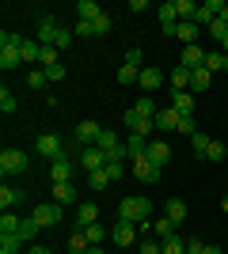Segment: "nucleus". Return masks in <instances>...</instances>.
Wrapping results in <instances>:
<instances>
[{"label": "nucleus", "mask_w": 228, "mask_h": 254, "mask_svg": "<svg viewBox=\"0 0 228 254\" xmlns=\"http://www.w3.org/2000/svg\"><path fill=\"white\" fill-rule=\"evenodd\" d=\"M149 216H152V201H149V197H122V201H118V220L145 224Z\"/></svg>", "instance_id": "obj_1"}, {"label": "nucleus", "mask_w": 228, "mask_h": 254, "mask_svg": "<svg viewBox=\"0 0 228 254\" xmlns=\"http://www.w3.org/2000/svg\"><path fill=\"white\" fill-rule=\"evenodd\" d=\"M31 220L38 224V228H57V224H61V205H57V201H50V205L38 201L31 209Z\"/></svg>", "instance_id": "obj_2"}, {"label": "nucleus", "mask_w": 228, "mask_h": 254, "mask_svg": "<svg viewBox=\"0 0 228 254\" xmlns=\"http://www.w3.org/2000/svg\"><path fill=\"white\" fill-rule=\"evenodd\" d=\"M27 171V152L19 148H4L0 152V175L8 179V175H23Z\"/></svg>", "instance_id": "obj_3"}, {"label": "nucleus", "mask_w": 228, "mask_h": 254, "mask_svg": "<svg viewBox=\"0 0 228 254\" xmlns=\"http://www.w3.org/2000/svg\"><path fill=\"white\" fill-rule=\"evenodd\" d=\"M130 171H133V179H137V182H145V186H156L163 167H156L149 156H141V159H133V167H130Z\"/></svg>", "instance_id": "obj_4"}, {"label": "nucleus", "mask_w": 228, "mask_h": 254, "mask_svg": "<svg viewBox=\"0 0 228 254\" xmlns=\"http://www.w3.org/2000/svg\"><path fill=\"white\" fill-rule=\"evenodd\" d=\"M76 163H80V167H84L87 175H91V171H103V167L110 163V159H107V152H103V148H95V144H91V148H80Z\"/></svg>", "instance_id": "obj_5"}, {"label": "nucleus", "mask_w": 228, "mask_h": 254, "mask_svg": "<svg viewBox=\"0 0 228 254\" xmlns=\"http://www.w3.org/2000/svg\"><path fill=\"white\" fill-rule=\"evenodd\" d=\"M221 11H225L221 0H206V4H198V11H194V19H190V23H198V27H213V23L221 19Z\"/></svg>", "instance_id": "obj_6"}, {"label": "nucleus", "mask_w": 228, "mask_h": 254, "mask_svg": "<svg viewBox=\"0 0 228 254\" xmlns=\"http://www.w3.org/2000/svg\"><path fill=\"white\" fill-rule=\"evenodd\" d=\"M122 122H126V129H130L133 137H149L152 129H156V122H152V118H141L137 110H133V106L126 110V114H122Z\"/></svg>", "instance_id": "obj_7"}, {"label": "nucleus", "mask_w": 228, "mask_h": 254, "mask_svg": "<svg viewBox=\"0 0 228 254\" xmlns=\"http://www.w3.org/2000/svg\"><path fill=\"white\" fill-rule=\"evenodd\" d=\"M99 133H103V126H99V122H80V126L73 129V140L80 144V148H91V144L99 140Z\"/></svg>", "instance_id": "obj_8"}, {"label": "nucleus", "mask_w": 228, "mask_h": 254, "mask_svg": "<svg viewBox=\"0 0 228 254\" xmlns=\"http://www.w3.org/2000/svg\"><path fill=\"white\" fill-rule=\"evenodd\" d=\"M73 167H80V163H73L69 152H61L57 159H50V179L54 182H73Z\"/></svg>", "instance_id": "obj_9"}, {"label": "nucleus", "mask_w": 228, "mask_h": 254, "mask_svg": "<svg viewBox=\"0 0 228 254\" xmlns=\"http://www.w3.org/2000/svg\"><path fill=\"white\" fill-rule=\"evenodd\" d=\"M34 148H38V156H46V159H57L61 152H65V140L57 137V133H42Z\"/></svg>", "instance_id": "obj_10"}, {"label": "nucleus", "mask_w": 228, "mask_h": 254, "mask_svg": "<svg viewBox=\"0 0 228 254\" xmlns=\"http://www.w3.org/2000/svg\"><path fill=\"white\" fill-rule=\"evenodd\" d=\"M110 239H114L118 247H133L137 243V228H133L130 220H118L114 228H110Z\"/></svg>", "instance_id": "obj_11"}, {"label": "nucleus", "mask_w": 228, "mask_h": 254, "mask_svg": "<svg viewBox=\"0 0 228 254\" xmlns=\"http://www.w3.org/2000/svg\"><path fill=\"white\" fill-rule=\"evenodd\" d=\"M179 64H183V68H190V72H194V68H202V64H206V50H202V46H183Z\"/></svg>", "instance_id": "obj_12"}, {"label": "nucleus", "mask_w": 228, "mask_h": 254, "mask_svg": "<svg viewBox=\"0 0 228 254\" xmlns=\"http://www.w3.org/2000/svg\"><path fill=\"white\" fill-rule=\"evenodd\" d=\"M160 84H163V72H160V68H141V76H137V87H141L145 95H152Z\"/></svg>", "instance_id": "obj_13"}, {"label": "nucleus", "mask_w": 228, "mask_h": 254, "mask_svg": "<svg viewBox=\"0 0 228 254\" xmlns=\"http://www.w3.org/2000/svg\"><path fill=\"white\" fill-rule=\"evenodd\" d=\"M156 122V129H179V122H183V114L175 110V106H160V114L152 118Z\"/></svg>", "instance_id": "obj_14"}, {"label": "nucleus", "mask_w": 228, "mask_h": 254, "mask_svg": "<svg viewBox=\"0 0 228 254\" xmlns=\"http://www.w3.org/2000/svg\"><path fill=\"white\" fill-rule=\"evenodd\" d=\"M95 220H99V205H91V201L76 205V228H91Z\"/></svg>", "instance_id": "obj_15"}, {"label": "nucleus", "mask_w": 228, "mask_h": 254, "mask_svg": "<svg viewBox=\"0 0 228 254\" xmlns=\"http://www.w3.org/2000/svg\"><path fill=\"white\" fill-rule=\"evenodd\" d=\"M57 31H61V27H57L54 15H42V19H38V42H42V46H54Z\"/></svg>", "instance_id": "obj_16"}, {"label": "nucleus", "mask_w": 228, "mask_h": 254, "mask_svg": "<svg viewBox=\"0 0 228 254\" xmlns=\"http://www.w3.org/2000/svg\"><path fill=\"white\" fill-rule=\"evenodd\" d=\"M171 106L183 118H194V91H171Z\"/></svg>", "instance_id": "obj_17"}, {"label": "nucleus", "mask_w": 228, "mask_h": 254, "mask_svg": "<svg viewBox=\"0 0 228 254\" xmlns=\"http://www.w3.org/2000/svg\"><path fill=\"white\" fill-rule=\"evenodd\" d=\"M19 64H23V53H19V46H0V68H4V72L19 68Z\"/></svg>", "instance_id": "obj_18"}, {"label": "nucleus", "mask_w": 228, "mask_h": 254, "mask_svg": "<svg viewBox=\"0 0 228 254\" xmlns=\"http://www.w3.org/2000/svg\"><path fill=\"white\" fill-rule=\"evenodd\" d=\"M73 11H76V19H84V23H95L99 15H103V8H99L95 0H76Z\"/></svg>", "instance_id": "obj_19"}, {"label": "nucleus", "mask_w": 228, "mask_h": 254, "mask_svg": "<svg viewBox=\"0 0 228 254\" xmlns=\"http://www.w3.org/2000/svg\"><path fill=\"white\" fill-rule=\"evenodd\" d=\"M167 84H171V91H190V68L175 64L171 72H167Z\"/></svg>", "instance_id": "obj_20"}, {"label": "nucleus", "mask_w": 228, "mask_h": 254, "mask_svg": "<svg viewBox=\"0 0 228 254\" xmlns=\"http://www.w3.org/2000/svg\"><path fill=\"white\" fill-rule=\"evenodd\" d=\"M209 84H213V72H209L206 64L190 72V91H194V95H202V91H209Z\"/></svg>", "instance_id": "obj_21"}, {"label": "nucleus", "mask_w": 228, "mask_h": 254, "mask_svg": "<svg viewBox=\"0 0 228 254\" xmlns=\"http://www.w3.org/2000/svg\"><path fill=\"white\" fill-rule=\"evenodd\" d=\"M54 201L65 209V205H76V186L73 182H54Z\"/></svg>", "instance_id": "obj_22"}, {"label": "nucleus", "mask_w": 228, "mask_h": 254, "mask_svg": "<svg viewBox=\"0 0 228 254\" xmlns=\"http://www.w3.org/2000/svg\"><path fill=\"white\" fill-rule=\"evenodd\" d=\"M145 156H149L152 163H156V167H163V163L171 159V148H167L163 140H152V144H149V152H145Z\"/></svg>", "instance_id": "obj_23"}, {"label": "nucleus", "mask_w": 228, "mask_h": 254, "mask_svg": "<svg viewBox=\"0 0 228 254\" xmlns=\"http://www.w3.org/2000/svg\"><path fill=\"white\" fill-rule=\"evenodd\" d=\"M198 34H202L198 23H179V27H175V38H183L186 46H198Z\"/></svg>", "instance_id": "obj_24"}, {"label": "nucleus", "mask_w": 228, "mask_h": 254, "mask_svg": "<svg viewBox=\"0 0 228 254\" xmlns=\"http://www.w3.org/2000/svg\"><path fill=\"white\" fill-rule=\"evenodd\" d=\"M23 224H27V220H19L15 212H4V216H0V235H19Z\"/></svg>", "instance_id": "obj_25"}, {"label": "nucleus", "mask_w": 228, "mask_h": 254, "mask_svg": "<svg viewBox=\"0 0 228 254\" xmlns=\"http://www.w3.org/2000/svg\"><path fill=\"white\" fill-rule=\"evenodd\" d=\"M19 201H23V190H15V186H4V190H0V209L4 212H11Z\"/></svg>", "instance_id": "obj_26"}, {"label": "nucleus", "mask_w": 228, "mask_h": 254, "mask_svg": "<svg viewBox=\"0 0 228 254\" xmlns=\"http://www.w3.org/2000/svg\"><path fill=\"white\" fill-rule=\"evenodd\" d=\"M23 247H27L23 235H0V254H19Z\"/></svg>", "instance_id": "obj_27"}, {"label": "nucleus", "mask_w": 228, "mask_h": 254, "mask_svg": "<svg viewBox=\"0 0 228 254\" xmlns=\"http://www.w3.org/2000/svg\"><path fill=\"white\" fill-rule=\"evenodd\" d=\"M19 53H23V64H34V61H42V42H27V38H23Z\"/></svg>", "instance_id": "obj_28"}, {"label": "nucleus", "mask_w": 228, "mask_h": 254, "mask_svg": "<svg viewBox=\"0 0 228 254\" xmlns=\"http://www.w3.org/2000/svg\"><path fill=\"white\" fill-rule=\"evenodd\" d=\"M133 110H137L141 118H156V114H160V106H156V99H152V95H141L137 103H133Z\"/></svg>", "instance_id": "obj_29"}, {"label": "nucleus", "mask_w": 228, "mask_h": 254, "mask_svg": "<svg viewBox=\"0 0 228 254\" xmlns=\"http://www.w3.org/2000/svg\"><path fill=\"white\" fill-rule=\"evenodd\" d=\"M145 152H149V140H145V137H133V133H130V140H126V156H130V159H141Z\"/></svg>", "instance_id": "obj_30"}, {"label": "nucleus", "mask_w": 228, "mask_h": 254, "mask_svg": "<svg viewBox=\"0 0 228 254\" xmlns=\"http://www.w3.org/2000/svg\"><path fill=\"white\" fill-rule=\"evenodd\" d=\"M87 247H91V243H87L84 228H76V232L69 235V251H73V254H87Z\"/></svg>", "instance_id": "obj_31"}, {"label": "nucleus", "mask_w": 228, "mask_h": 254, "mask_svg": "<svg viewBox=\"0 0 228 254\" xmlns=\"http://www.w3.org/2000/svg\"><path fill=\"white\" fill-rule=\"evenodd\" d=\"M167 220H175V224H186V201L171 197V201H167Z\"/></svg>", "instance_id": "obj_32"}, {"label": "nucleus", "mask_w": 228, "mask_h": 254, "mask_svg": "<svg viewBox=\"0 0 228 254\" xmlns=\"http://www.w3.org/2000/svg\"><path fill=\"white\" fill-rule=\"evenodd\" d=\"M160 254H186V239H183V235L163 239V243H160Z\"/></svg>", "instance_id": "obj_33"}, {"label": "nucleus", "mask_w": 228, "mask_h": 254, "mask_svg": "<svg viewBox=\"0 0 228 254\" xmlns=\"http://www.w3.org/2000/svg\"><path fill=\"white\" fill-rule=\"evenodd\" d=\"M225 61H228V57H225L221 50L206 53V68H209V72H225Z\"/></svg>", "instance_id": "obj_34"}, {"label": "nucleus", "mask_w": 228, "mask_h": 254, "mask_svg": "<svg viewBox=\"0 0 228 254\" xmlns=\"http://www.w3.org/2000/svg\"><path fill=\"white\" fill-rule=\"evenodd\" d=\"M46 84H50V76H46V68H42V72H38V68H34V72H27V87H31V91H42Z\"/></svg>", "instance_id": "obj_35"}, {"label": "nucleus", "mask_w": 228, "mask_h": 254, "mask_svg": "<svg viewBox=\"0 0 228 254\" xmlns=\"http://www.w3.org/2000/svg\"><path fill=\"white\" fill-rule=\"evenodd\" d=\"M152 232L160 235V243H163V239H171V235H175V220H167V216H163V220L152 224Z\"/></svg>", "instance_id": "obj_36"}, {"label": "nucleus", "mask_w": 228, "mask_h": 254, "mask_svg": "<svg viewBox=\"0 0 228 254\" xmlns=\"http://www.w3.org/2000/svg\"><path fill=\"white\" fill-rule=\"evenodd\" d=\"M57 57H61V50H57V46H42V61H38V64H42V68H54V64H61Z\"/></svg>", "instance_id": "obj_37"}, {"label": "nucleus", "mask_w": 228, "mask_h": 254, "mask_svg": "<svg viewBox=\"0 0 228 254\" xmlns=\"http://www.w3.org/2000/svg\"><path fill=\"white\" fill-rule=\"evenodd\" d=\"M175 8H179V19L190 23V19H194V11H198V4H194V0H175Z\"/></svg>", "instance_id": "obj_38"}, {"label": "nucleus", "mask_w": 228, "mask_h": 254, "mask_svg": "<svg viewBox=\"0 0 228 254\" xmlns=\"http://www.w3.org/2000/svg\"><path fill=\"white\" fill-rule=\"evenodd\" d=\"M84 235H87V243H91V247H103V239H107L103 224H91V228H84Z\"/></svg>", "instance_id": "obj_39"}, {"label": "nucleus", "mask_w": 228, "mask_h": 254, "mask_svg": "<svg viewBox=\"0 0 228 254\" xmlns=\"http://www.w3.org/2000/svg\"><path fill=\"white\" fill-rule=\"evenodd\" d=\"M87 186H91V190H103V186H110L107 167H103V171H91V175H87Z\"/></svg>", "instance_id": "obj_40"}, {"label": "nucleus", "mask_w": 228, "mask_h": 254, "mask_svg": "<svg viewBox=\"0 0 228 254\" xmlns=\"http://www.w3.org/2000/svg\"><path fill=\"white\" fill-rule=\"evenodd\" d=\"M15 106H19V103H15V95H11L8 87H0V110H4V114H15Z\"/></svg>", "instance_id": "obj_41"}, {"label": "nucleus", "mask_w": 228, "mask_h": 254, "mask_svg": "<svg viewBox=\"0 0 228 254\" xmlns=\"http://www.w3.org/2000/svg\"><path fill=\"white\" fill-rule=\"evenodd\" d=\"M190 144H194V152H198V156L206 159V152H209V144H213V140H209L206 133H194V137H190Z\"/></svg>", "instance_id": "obj_42"}, {"label": "nucleus", "mask_w": 228, "mask_h": 254, "mask_svg": "<svg viewBox=\"0 0 228 254\" xmlns=\"http://www.w3.org/2000/svg\"><path fill=\"white\" fill-rule=\"evenodd\" d=\"M137 76H141V68H130V64H122V68H118V84H137Z\"/></svg>", "instance_id": "obj_43"}, {"label": "nucleus", "mask_w": 228, "mask_h": 254, "mask_svg": "<svg viewBox=\"0 0 228 254\" xmlns=\"http://www.w3.org/2000/svg\"><path fill=\"white\" fill-rule=\"evenodd\" d=\"M73 38H76V31H65V27H61V31H57V38H54V46H57V50H69V46H73Z\"/></svg>", "instance_id": "obj_44"}, {"label": "nucleus", "mask_w": 228, "mask_h": 254, "mask_svg": "<svg viewBox=\"0 0 228 254\" xmlns=\"http://www.w3.org/2000/svg\"><path fill=\"white\" fill-rule=\"evenodd\" d=\"M225 156H228V148L221 144V140H213V144H209V152H206V159H217V163H221Z\"/></svg>", "instance_id": "obj_45"}, {"label": "nucleus", "mask_w": 228, "mask_h": 254, "mask_svg": "<svg viewBox=\"0 0 228 254\" xmlns=\"http://www.w3.org/2000/svg\"><path fill=\"white\" fill-rule=\"evenodd\" d=\"M91 27H95V34H107V31H110V27H114V19H110L107 11H103V15H99V19H95V23H91Z\"/></svg>", "instance_id": "obj_46"}, {"label": "nucleus", "mask_w": 228, "mask_h": 254, "mask_svg": "<svg viewBox=\"0 0 228 254\" xmlns=\"http://www.w3.org/2000/svg\"><path fill=\"white\" fill-rule=\"evenodd\" d=\"M209 34H213L217 42H225V38H228V23H225V19H217L213 27H209Z\"/></svg>", "instance_id": "obj_47"}, {"label": "nucleus", "mask_w": 228, "mask_h": 254, "mask_svg": "<svg viewBox=\"0 0 228 254\" xmlns=\"http://www.w3.org/2000/svg\"><path fill=\"white\" fill-rule=\"evenodd\" d=\"M122 175H126V163H107V179L110 182H118Z\"/></svg>", "instance_id": "obj_48"}, {"label": "nucleus", "mask_w": 228, "mask_h": 254, "mask_svg": "<svg viewBox=\"0 0 228 254\" xmlns=\"http://www.w3.org/2000/svg\"><path fill=\"white\" fill-rule=\"evenodd\" d=\"M137 254H160V243H156V239H145V243H137Z\"/></svg>", "instance_id": "obj_49"}, {"label": "nucleus", "mask_w": 228, "mask_h": 254, "mask_svg": "<svg viewBox=\"0 0 228 254\" xmlns=\"http://www.w3.org/2000/svg\"><path fill=\"white\" fill-rule=\"evenodd\" d=\"M91 34H95V27H91V23L76 19V38H91Z\"/></svg>", "instance_id": "obj_50"}, {"label": "nucleus", "mask_w": 228, "mask_h": 254, "mask_svg": "<svg viewBox=\"0 0 228 254\" xmlns=\"http://www.w3.org/2000/svg\"><path fill=\"white\" fill-rule=\"evenodd\" d=\"M46 76H50V84H54V80H65L69 68H65V64H54V68H46Z\"/></svg>", "instance_id": "obj_51"}, {"label": "nucleus", "mask_w": 228, "mask_h": 254, "mask_svg": "<svg viewBox=\"0 0 228 254\" xmlns=\"http://www.w3.org/2000/svg\"><path fill=\"white\" fill-rule=\"evenodd\" d=\"M179 133H186V137H194V133H198L194 118H183V122H179Z\"/></svg>", "instance_id": "obj_52"}, {"label": "nucleus", "mask_w": 228, "mask_h": 254, "mask_svg": "<svg viewBox=\"0 0 228 254\" xmlns=\"http://www.w3.org/2000/svg\"><path fill=\"white\" fill-rule=\"evenodd\" d=\"M122 64H130V68H141V50H130Z\"/></svg>", "instance_id": "obj_53"}, {"label": "nucleus", "mask_w": 228, "mask_h": 254, "mask_svg": "<svg viewBox=\"0 0 228 254\" xmlns=\"http://www.w3.org/2000/svg\"><path fill=\"white\" fill-rule=\"evenodd\" d=\"M206 251V243H202V239H194V235H190V239H186V254H202Z\"/></svg>", "instance_id": "obj_54"}, {"label": "nucleus", "mask_w": 228, "mask_h": 254, "mask_svg": "<svg viewBox=\"0 0 228 254\" xmlns=\"http://www.w3.org/2000/svg\"><path fill=\"white\" fill-rule=\"evenodd\" d=\"M27 254H54V251H50V247H31Z\"/></svg>", "instance_id": "obj_55"}, {"label": "nucleus", "mask_w": 228, "mask_h": 254, "mask_svg": "<svg viewBox=\"0 0 228 254\" xmlns=\"http://www.w3.org/2000/svg\"><path fill=\"white\" fill-rule=\"evenodd\" d=\"M202 254H221V247H213V243H206V251Z\"/></svg>", "instance_id": "obj_56"}, {"label": "nucleus", "mask_w": 228, "mask_h": 254, "mask_svg": "<svg viewBox=\"0 0 228 254\" xmlns=\"http://www.w3.org/2000/svg\"><path fill=\"white\" fill-rule=\"evenodd\" d=\"M87 254H103V247H87Z\"/></svg>", "instance_id": "obj_57"}, {"label": "nucleus", "mask_w": 228, "mask_h": 254, "mask_svg": "<svg viewBox=\"0 0 228 254\" xmlns=\"http://www.w3.org/2000/svg\"><path fill=\"white\" fill-rule=\"evenodd\" d=\"M221 209H225V212H228V193H225V197H221Z\"/></svg>", "instance_id": "obj_58"}, {"label": "nucleus", "mask_w": 228, "mask_h": 254, "mask_svg": "<svg viewBox=\"0 0 228 254\" xmlns=\"http://www.w3.org/2000/svg\"><path fill=\"white\" fill-rule=\"evenodd\" d=\"M221 53H225V57H228V38H225V42H221Z\"/></svg>", "instance_id": "obj_59"}, {"label": "nucleus", "mask_w": 228, "mask_h": 254, "mask_svg": "<svg viewBox=\"0 0 228 254\" xmlns=\"http://www.w3.org/2000/svg\"><path fill=\"white\" fill-rule=\"evenodd\" d=\"M221 19H225V23H228V4H225V11H221Z\"/></svg>", "instance_id": "obj_60"}, {"label": "nucleus", "mask_w": 228, "mask_h": 254, "mask_svg": "<svg viewBox=\"0 0 228 254\" xmlns=\"http://www.w3.org/2000/svg\"><path fill=\"white\" fill-rule=\"evenodd\" d=\"M225 72H228V61H225Z\"/></svg>", "instance_id": "obj_61"}]
</instances>
